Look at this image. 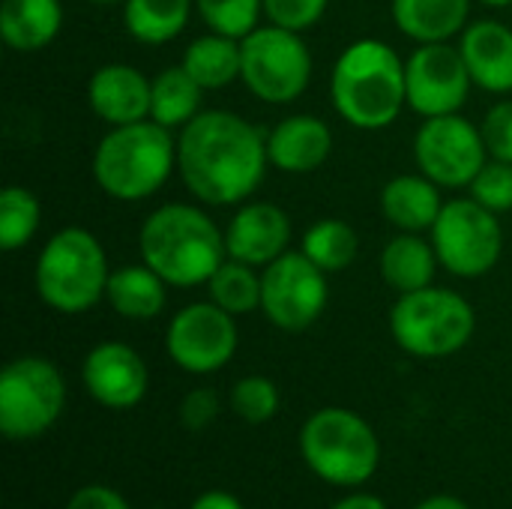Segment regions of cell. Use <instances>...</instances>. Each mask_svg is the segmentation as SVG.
Returning <instances> with one entry per match:
<instances>
[{
  "label": "cell",
  "instance_id": "6da1fadb",
  "mask_svg": "<svg viewBox=\"0 0 512 509\" xmlns=\"http://www.w3.org/2000/svg\"><path fill=\"white\" fill-rule=\"evenodd\" d=\"M267 168V135L237 111H201L177 132V174L207 207H240L258 192Z\"/></svg>",
  "mask_w": 512,
  "mask_h": 509
},
{
  "label": "cell",
  "instance_id": "7a4b0ae2",
  "mask_svg": "<svg viewBox=\"0 0 512 509\" xmlns=\"http://www.w3.org/2000/svg\"><path fill=\"white\" fill-rule=\"evenodd\" d=\"M330 102L336 114L360 132L393 126L408 108L405 57L384 39H354L333 63Z\"/></svg>",
  "mask_w": 512,
  "mask_h": 509
},
{
  "label": "cell",
  "instance_id": "3957f363",
  "mask_svg": "<svg viewBox=\"0 0 512 509\" xmlns=\"http://www.w3.org/2000/svg\"><path fill=\"white\" fill-rule=\"evenodd\" d=\"M138 252L171 288H198L225 264V231L216 219L186 201L156 207L138 231Z\"/></svg>",
  "mask_w": 512,
  "mask_h": 509
},
{
  "label": "cell",
  "instance_id": "277c9868",
  "mask_svg": "<svg viewBox=\"0 0 512 509\" xmlns=\"http://www.w3.org/2000/svg\"><path fill=\"white\" fill-rule=\"evenodd\" d=\"M96 186L120 204L153 198L177 171V138L156 120L108 126L93 150Z\"/></svg>",
  "mask_w": 512,
  "mask_h": 509
},
{
  "label": "cell",
  "instance_id": "5b68a950",
  "mask_svg": "<svg viewBox=\"0 0 512 509\" xmlns=\"http://www.w3.org/2000/svg\"><path fill=\"white\" fill-rule=\"evenodd\" d=\"M108 276L111 267L102 240L81 225L54 231L33 264L36 297L60 315H84L99 306Z\"/></svg>",
  "mask_w": 512,
  "mask_h": 509
},
{
  "label": "cell",
  "instance_id": "8992f818",
  "mask_svg": "<svg viewBox=\"0 0 512 509\" xmlns=\"http://www.w3.org/2000/svg\"><path fill=\"white\" fill-rule=\"evenodd\" d=\"M300 456L327 486L360 489L381 465V441L369 420L348 408H321L300 429Z\"/></svg>",
  "mask_w": 512,
  "mask_h": 509
},
{
  "label": "cell",
  "instance_id": "52a82bcc",
  "mask_svg": "<svg viewBox=\"0 0 512 509\" xmlns=\"http://www.w3.org/2000/svg\"><path fill=\"white\" fill-rule=\"evenodd\" d=\"M477 330V312L453 288L429 285L399 294L390 309L393 342L417 360H444L459 354Z\"/></svg>",
  "mask_w": 512,
  "mask_h": 509
},
{
  "label": "cell",
  "instance_id": "ba28073f",
  "mask_svg": "<svg viewBox=\"0 0 512 509\" xmlns=\"http://www.w3.org/2000/svg\"><path fill=\"white\" fill-rule=\"evenodd\" d=\"M66 408L60 369L36 354L15 357L0 372V432L9 441H36L57 426Z\"/></svg>",
  "mask_w": 512,
  "mask_h": 509
},
{
  "label": "cell",
  "instance_id": "9c48e42d",
  "mask_svg": "<svg viewBox=\"0 0 512 509\" xmlns=\"http://www.w3.org/2000/svg\"><path fill=\"white\" fill-rule=\"evenodd\" d=\"M312 51L303 33L261 24L243 39V72L246 90L267 105L297 102L312 81Z\"/></svg>",
  "mask_w": 512,
  "mask_h": 509
},
{
  "label": "cell",
  "instance_id": "30bf717a",
  "mask_svg": "<svg viewBox=\"0 0 512 509\" xmlns=\"http://www.w3.org/2000/svg\"><path fill=\"white\" fill-rule=\"evenodd\" d=\"M429 234L438 264L456 279H483L504 255L501 216L486 210L471 195L444 201V210Z\"/></svg>",
  "mask_w": 512,
  "mask_h": 509
},
{
  "label": "cell",
  "instance_id": "8fae6325",
  "mask_svg": "<svg viewBox=\"0 0 512 509\" xmlns=\"http://www.w3.org/2000/svg\"><path fill=\"white\" fill-rule=\"evenodd\" d=\"M327 276L300 249H288L261 270V312L282 333H303L330 303Z\"/></svg>",
  "mask_w": 512,
  "mask_h": 509
},
{
  "label": "cell",
  "instance_id": "7c38bea8",
  "mask_svg": "<svg viewBox=\"0 0 512 509\" xmlns=\"http://www.w3.org/2000/svg\"><path fill=\"white\" fill-rule=\"evenodd\" d=\"M414 162L417 171L441 189H468L489 162V150L480 126L459 111L420 123L414 135Z\"/></svg>",
  "mask_w": 512,
  "mask_h": 509
},
{
  "label": "cell",
  "instance_id": "4fadbf2b",
  "mask_svg": "<svg viewBox=\"0 0 512 509\" xmlns=\"http://www.w3.org/2000/svg\"><path fill=\"white\" fill-rule=\"evenodd\" d=\"M240 345L237 318L213 300L183 306L165 330V351L186 375H213L225 369Z\"/></svg>",
  "mask_w": 512,
  "mask_h": 509
},
{
  "label": "cell",
  "instance_id": "5bb4252c",
  "mask_svg": "<svg viewBox=\"0 0 512 509\" xmlns=\"http://www.w3.org/2000/svg\"><path fill=\"white\" fill-rule=\"evenodd\" d=\"M408 108L426 117L459 114L471 96L474 78L462 57L459 42H429L417 45L405 57Z\"/></svg>",
  "mask_w": 512,
  "mask_h": 509
},
{
  "label": "cell",
  "instance_id": "9a60e30c",
  "mask_svg": "<svg viewBox=\"0 0 512 509\" xmlns=\"http://www.w3.org/2000/svg\"><path fill=\"white\" fill-rule=\"evenodd\" d=\"M81 384L87 396L108 411H129L144 402L150 372L144 357L126 342H99L81 363Z\"/></svg>",
  "mask_w": 512,
  "mask_h": 509
},
{
  "label": "cell",
  "instance_id": "2e32d148",
  "mask_svg": "<svg viewBox=\"0 0 512 509\" xmlns=\"http://www.w3.org/2000/svg\"><path fill=\"white\" fill-rule=\"evenodd\" d=\"M291 216L273 201H243L225 225L228 258L264 270L291 246Z\"/></svg>",
  "mask_w": 512,
  "mask_h": 509
},
{
  "label": "cell",
  "instance_id": "e0dca14e",
  "mask_svg": "<svg viewBox=\"0 0 512 509\" xmlns=\"http://www.w3.org/2000/svg\"><path fill=\"white\" fill-rule=\"evenodd\" d=\"M153 78L129 63H105L87 78V105L108 126H126L150 117Z\"/></svg>",
  "mask_w": 512,
  "mask_h": 509
},
{
  "label": "cell",
  "instance_id": "ac0fdd59",
  "mask_svg": "<svg viewBox=\"0 0 512 509\" xmlns=\"http://www.w3.org/2000/svg\"><path fill=\"white\" fill-rule=\"evenodd\" d=\"M333 153V129L318 114H288L267 132V156L276 171L312 174Z\"/></svg>",
  "mask_w": 512,
  "mask_h": 509
},
{
  "label": "cell",
  "instance_id": "d6986e66",
  "mask_svg": "<svg viewBox=\"0 0 512 509\" xmlns=\"http://www.w3.org/2000/svg\"><path fill=\"white\" fill-rule=\"evenodd\" d=\"M462 57L474 78V87L510 96L512 93V27L498 18H480L459 36Z\"/></svg>",
  "mask_w": 512,
  "mask_h": 509
},
{
  "label": "cell",
  "instance_id": "ffe728a7",
  "mask_svg": "<svg viewBox=\"0 0 512 509\" xmlns=\"http://www.w3.org/2000/svg\"><path fill=\"white\" fill-rule=\"evenodd\" d=\"M474 0H390L396 30L417 42H453L471 24Z\"/></svg>",
  "mask_w": 512,
  "mask_h": 509
},
{
  "label": "cell",
  "instance_id": "44dd1931",
  "mask_svg": "<svg viewBox=\"0 0 512 509\" xmlns=\"http://www.w3.org/2000/svg\"><path fill=\"white\" fill-rule=\"evenodd\" d=\"M444 210L441 186L426 174H399L381 189V213L396 231L426 234Z\"/></svg>",
  "mask_w": 512,
  "mask_h": 509
},
{
  "label": "cell",
  "instance_id": "7402d4cb",
  "mask_svg": "<svg viewBox=\"0 0 512 509\" xmlns=\"http://www.w3.org/2000/svg\"><path fill=\"white\" fill-rule=\"evenodd\" d=\"M63 30L60 0H3L0 3V39L18 54H36L48 48Z\"/></svg>",
  "mask_w": 512,
  "mask_h": 509
},
{
  "label": "cell",
  "instance_id": "603a6c76",
  "mask_svg": "<svg viewBox=\"0 0 512 509\" xmlns=\"http://www.w3.org/2000/svg\"><path fill=\"white\" fill-rule=\"evenodd\" d=\"M168 288L171 285L144 261L126 264L120 270H111L105 303L126 321H153L165 312Z\"/></svg>",
  "mask_w": 512,
  "mask_h": 509
},
{
  "label": "cell",
  "instance_id": "cb8c5ba5",
  "mask_svg": "<svg viewBox=\"0 0 512 509\" xmlns=\"http://www.w3.org/2000/svg\"><path fill=\"white\" fill-rule=\"evenodd\" d=\"M438 267L441 264H438L432 240H426L423 234H411V231H399L396 237H390L378 258L381 279L396 294H408V291L435 285Z\"/></svg>",
  "mask_w": 512,
  "mask_h": 509
},
{
  "label": "cell",
  "instance_id": "d4e9b609",
  "mask_svg": "<svg viewBox=\"0 0 512 509\" xmlns=\"http://www.w3.org/2000/svg\"><path fill=\"white\" fill-rule=\"evenodd\" d=\"M180 66L204 87V90H225L228 84L240 81L243 72V39L222 36V33H201L195 36L183 57Z\"/></svg>",
  "mask_w": 512,
  "mask_h": 509
},
{
  "label": "cell",
  "instance_id": "484cf974",
  "mask_svg": "<svg viewBox=\"0 0 512 509\" xmlns=\"http://www.w3.org/2000/svg\"><path fill=\"white\" fill-rule=\"evenodd\" d=\"M204 87L177 63L165 66L153 75V96H150V120L159 126L180 132L189 120L201 114L204 102Z\"/></svg>",
  "mask_w": 512,
  "mask_h": 509
},
{
  "label": "cell",
  "instance_id": "4316f807",
  "mask_svg": "<svg viewBox=\"0 0 512 509\" xmlns=\"http://www.w3.org/2000/svg\"><path fill=\"white\" fill-rule=\"evenodd\" d=\"M192 9L195 0H126L123 24L141 45H168L189 27Z\"/></svg>",
  "mask_w": 512,
  "mask_h": 509
},
{
  "label": "cell",
  "instance_id": "83f0119b",
  "mask_svg": "<svg viewBox=\"0 0 512 509\" xmlns=\"http://www.w3.org/2000/svg\"><path fill=\"white\" fill-rule=\"evenodd\" d=\"M300 252L309 261H315L324 273H342L360 255V234L351 222L324 216L303 231Z\"/></svg>",
  "mask_w": 512,
  "mask_h": 509
},
{
  "label": "cell",
  "instance_id": "f1b7e54d",
  "mask_svg": "<svg viewBox=\"0 0 512 509\" xmlns=\"http://www.w3.org/2000/svg\"><path fill=\"white\" fill-rule=\"evenodd\" d=\"M207 300H213L228 315H252L261 309V270L252 264H243L237 258H225V264L210 276Z\"/></svg>",
  "mask_w": 512,
  "mask_h": 509
},
{
  "label": "cell",
  "instance_id": "f546056e",
  "mask_svg": "<svg viewBox=\"0 0 512 509\" xmlns=\"http://www.w3.org/2000/svg\"><path fill=\"white\" fill-rule=\"evenodd\" d=\"M42 225V204L27 186H6L0 192V249L21 252Z\"/></svg>",
  "mask_w": 512,
  "mask_h": 509
},
{
  "label": "cell",
  "instance_id": "4dcf8cb0",
  "mask_svg": "<svg viewBox=\"0 0 512 509\" xmlns=\"http://www.w3.org/2000/svg\"><path fill=\"white\" fill-rule=\"evenodd\" d=\"M195 12L207 30L246 39L252 30L261 27L264 0H195Z\"/></svg>",
  "mask_w": 512,
  "mask_h": 509
},
{
  "label": "cell",
  "instance_id": "1f68e13d",
  "mask_svg": "<svg viewBox=\"0 0 512 509\" xmlns=\"http://www.w3.org/2000/svg\"><path fill=\"white\" fill-rule=\"evenodd\" d=\"M228 405H231V411L243 423L264 426V423H270L279 414L282 396H279V387L270 378H264V375H246V378L234 381V387L228 393Z\"/></svg>",
  "mask_w": 512,
  "mask_h": 509
},
{
  "label": "cell",
  "instance_id": "d6a6232c",
  "mask_svg": "<svg viewBox=\"0 0 512 509\" xmlns=\"http://www.w3.org/2000/svg\"><path fill=\"white\" fill-rule=\"evenodd\" d=\"M468 195L474 201H480L486 210L492 213H510L512 210V162L501 159H489L480 174L474 177V183L468 186Z\"/></svg>",
  "mask_w": 512,
  "mask_h": 509
},
{
  "label": "cell",
  "instance_id": "836d02e7",
  "mask_svg": "<svg viewBox=\"0 0 512 509\" xmlns=\"http://www.w3.org/2000/svg\"><path fill=\"white\" fill-rule=\"evenodd\" d=\"M330 0H264V18L276 27L306 33L327 15Z\"/></svg>",
  "mask_w": 512,
  "mask_h": 509
},
{
  "label": "cell",
  "instance_id": "e575fe53",
  "mask_svg": "<svg viewBox=\"0 0 512 509\" xmlns=\"http://www.w3.org/2000/svg\"><path fill=\"white\" fill-rule=\"evenodd\" d=\"M489 159L512 162V99L495 102L480 123Z\"/></svg>",
  "mask_w": 512,
  "mask_h": 509
},
{
  "label": "cell",
  "instance_id": "d590c367",
  "mask_svg": "<svg viewBox=\"0 0 512 509\" xmlns=\"http://www.w3.org/2000/svg\"><path fill=\"white\" fill-rule=\"evenodd\" d=\"M219 411H222L219 393L210 390V387H195V390H189V393L183 396L177 414H180L183 429H189V432H204V429L219 417Z\"/></svg>",
  "mask_w": 512,
  "mask_h": 509
},
{
  "label": "cell",
  "instance_id": "8d00e7d4",
  "mask_svg": "<svg viewBox=\"0 0 512 509\" xmlns=\"http://www.w3.org/2000/svg\"><path fill=\"white\" fill-rule=\"evenodd\" d=\"M63 509H132L129 501L111 489V486H99V483H90V486H81L78 492H72V498L66 501Z\"/></svg>",
  "mask_w": 512,
  "mask_h": 509
},
{
  "label": "cell",
  "instance_id": "74e56055",
  "mask_svg": "<svg viewBox=\"0 0 512 509\" xmlns=\"http://www.w3.org/2000/svg\"><path fill=\"white\" fill-rule=\"evenodd\" d=\"M189 509H246L240 504V498L237 495H231V492H225V489H210V492H201Z\"/></svg>",
  "mask_w": 512,
  "mask_h": 509
},
{
  "label": "cell",
  "instance_id": "f35d334b",
  "mask_svg": "<svg viewBox=\"0 0 512 509\" xmlns=\"http://www.w3.org/2000/svg\"><path fill=\"white\" fill-rule=\"evenodd\" d=\"M330 509H390L378 495H369V492H354V495H345L339 498Z\"/></svg>",
  "mask_w": 512,
  "mask_h": 509
},
{
  "label": "cell",
  "instance_id": "ab89813d",
  "mask_svg": "<svg viewBox=\"0 0 512 509\" xmlns=\"http://www.w3.org/2000/svg\"><path fill=\"white\" fill-rule=\"evenodd\" d=\"M414 509H471L462 498H456V495H432V498H426V501H420Z\"/></svg>",
  "mask_w": 512,
  "mask_h": 509
},
{
  "label": "cell",
  "instance_id": "60d3db41",
  "mask_svg": "<svg viewBox=\"0 0 512 509\" xmlns=\"http://www.w3.org/2000/svg\"><path fill=\"white\" fill-rule=\"evenodd\" d=\"M477 3H483L489 9H507V6H512V0H477Z\"/></svg>",
  "mask_w": 512,
  "mask_h": 509
},
{
  "label": "cell",
  "instance_id": "b9f144b4",
  "mask_svg": "<svg viewBox=\"0 0 512 509\" xmlns=\"http://www.w3.org/2000/svg\"><path fill=\"white\" fill-rule=\"evenodd\" d=\"M93 6H117V3H126V0H87Z\"/></svg>",
  "mask_w": 512,
  "mask_h": 509
}]
</instances>
